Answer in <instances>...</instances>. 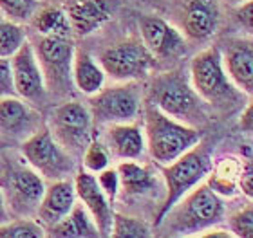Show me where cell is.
Here are the masks:
<instances>
[{"instance_id": "1f68e13d", "label": "cell", "mask_w": 253, "mask_h": 238, "mask_svg": "<svg viewBox=\"0 0 253 238\" xmlns=\"http://www.w3.org/2000/svg\"><path fill=\"white\" fill-rule=\"evenodd\" d=\"M96 182L101 188V191L105 193V197L114 204V201L118 199V193H120V177H118L116 168H105L101 170L100 173H96Z\"/></svg>"}, {"instance_id": "30bf717a", "label": "cell", "mask_w": 253, "mask_h": 238, "mask_svg": "<svg viewBox=\"0 0 253 238\" xmlns=\"http://www.w3.org/2000/svg\"><path fill=\"white\" fill-rule=\"evenodd\" d=\"M47 130L56 139V143L73 157H82L87 144L92 141V117L89 106L80 101H65L51 112Z\"/></svg>"}, {"instance_id": "4fadbf2b", "label": "cell", "mask_w": 253, "mask_h": 238, "mask_svg": "<svg viewBox=\"0 0 253 238\" xmlns=\"http://www.w3.org/2000/svg\"><path fill=\"white\" fill-rule=\"evenodd\" d=\"M139 34L154 60H174L186 53L185 34L159 16H143L139 20Z\"/></svg>"}, {"instance_id": "5bb4252c", "label": "cell", "mask_w": 253, "mask_h": 238, "mask_svg": "<svg viewBox=\"0 0 253 238\" xmlns=\"http://www.w3.org/2000/svg\"><path fill=\"white\" fill-rule=\"evenodd\" d=\"M43 128L42 114L18 96L0 100V136L24 143Z\"/></svg>"}, {"instance_id": "3957f363", "label": "cell", "mask_w": 253, "mask_h": 238, "mask_svg": "<svg viewBox=\"0 0 253 238\" xmlns=\"http://www.w3.org/2000/svg\"><path fill=\"white\" fill-rule=\"evenodd\" d=\"M145 144L150 159L156 166H167L179 159L197 143L203 141V132L199 128L188 127L172 117L165 116L152 103L145 105Z\"/></svg>"}, {"instance_id": "484cf974", "label": "cell", "mask_w": 253, "mask_h": 238, "mask_svg": "<svg viewBox=\"0 0 253 238\" xmlns=\"http://www.w3.org/2000/svg\"><path fill=\"white\" fill-rule=\"evenodd\" d=\"M107 238H154V235L145 218L114 211L111 231Z\"/></svg>"}, {"instance_id": "8fae6325", "label": "cell", "mask_w": 253, "mask_h": 238, "mask_svg": "<svg viewBox=\"0 0 253 238\" xmlns=\"http://www.w3.org/2000/svg\"><path fill=\"white\" fill-rule=\"evenodd\" d=\"M98 64L101 65L105 76L112 78L116 83H122L147 78L154 65V58L141 40L130 38L105 49L100 54Z\"/></svg>"}, {"instance_id": "ffe728a7", "label": "cell", "mask_w": 253, "mask_h": 238, "mask_svg": "<svg viewBox=\"0 0 253 238\" xmlns=\"http://www.w3.org/2000/svg\"><path fill=\"white\" fill-rule=\"evenodd\" d=\"M74 204H76V191L73 179L49 182V186H45L35 220L47 231L51 226L60 222L65 215L71 213Z\"/></svg>"}, {"instance_id": "8992f818", "label": "cell", "mask_w": 253, "mask_h": 238, "mask_svg": "<svg viewBox=\"0 0 253 238\" xmlns=\"http://www.w3.org/2000/svg\"><path fill=\"white\" fill-rule=\"evenodd\" d=\"M45 180L22 159L0 170V191L13 218H35L45 191Z\"/></svg>"}, {"instance_id": "7a4b0ae2", "label": "cell", "mask_w": 253, "mask_h": 238, "mask_svg": "<svg viewBox=\"0 0 253 238\" xmlns=\"http://www.w3.org/2000/svg\"><path fill=\"white\" fill-rule=\"evenodd\" d=\"M190 85L197 92L203 103L211 106L215 112L232 114L243 110L244 105L250 103L246 94L232 83L228 78L221 58V49L208 47L195 54L190 62Z\"/></svg>"}, {"instance_id": "f1b7e54d", "label": "cell", "mask_w": 253, "mask_h": 238, "mask_svg": "<svg viewBox=\"0 0 253 238\" xmlns=\"http://www.w3.org/2000/svg\"><path fill=\"white\" fill-rule=\"evenodd\" d=\"M26 40V33L18 24L9 20L0 24V58H11Z\"/></svg>"}, {"instance_id": "836d02e7", "label": "cell", "mask_w": 253, "mask_h": 238, "mask_svg": "<svg viewBox=\"0 0 253 238\" xmlns=\"http://www.w3.org/2000/svg\"><path fill=\"white\" fill-rule=\"evenodd\" d=\"M239 191L244 197H248V201H252L253 197V164L250 155L243 159V166H241V173H239Z\"/></svg>"}, {"instance_id": "d6986e66", "label": "cell", "mask_w": 253, "mask_h": 238, "mask_svg": "<svg viewBox=\"0 0 253 238\" xmlns=\"http://www.w3.org/2000/svg\"><path fill=\"white\" fill-rule=\"evenodd\" d=\"M221 11L217 0H186L183 7V34L195 42H205L215 34Z\"/></svg>"}, {"instance_id": "603a6c76", "label": "cell", "mask_w": 253, "mask_h": 238, "mask_svg": "<svg viewBox=\"0 0 253 238\" xmlns=\"http://www.w3.org/2000/svg\"><path fill=\"white\" fill-rule=\"evenodd\" d=\"M51 238H101L94 220L82 204H74L69 215L45 231Z\"/></svg>"}, {"instance_id": "d4e9b609", "label": "cell", "mask_w": 253, "mask_h": 238, "mask_svg": "<svg viewBox=\"0 0 253 238\" xmlns=\"http://www.w3.org/2000/svg\"><path fill=\"white\" fill-rule=\"evenodd\" d=\"M33 27L37 29L40 36H69L71 38V26H69L67 15L62 7L47 5L37 11L31 18Z\"/></svg>"}, {"instance_id": "9c48e42d", "label": "cell", "mask_w": 253, "mask_h": 238, "mask_svg": "<svg viewBox=\"0 0 253 238\" xmlns=\"http://www.w3.org/2000/svg\"><path fill=\"white\" fill-rule=\"evenodd\" d=\"M42 69L45 89L56 94H69L73 89L74 43L69 36H40L31 43Z\"/></svg>"}, {"instance_id": "d590c367", "label": "cell", "mask_w": 253, "mask_h": 238, "mask_svg": "<svg viewBox=\"0 0 253 238\" xmlns=\"http://www.w3.org/2000/svg\"><path fill=\"white\" fill-rule=\"evenodd\" d=\"M252 101L250 103H246L244 105V108L241 110V117H239V127H241V130L246 134H252L253 130V117H252Z\"/></svg>"}, {"instance_id": "4dcf8cb0", "label": "cell", "mask_w": 253, "mask_h": 238, "mask_svg": "<svg viewBox=\"0 0 253 238\" xmlns=\"http://www.w3.org/2000/svg\"><path fill=\"white\" fill-rule=\"evenodd\" d=\"M228 231L235 238H253V206L248 201L228 217Z\"/></svg>"}, {"instance_id": "f35d334b", "label": "cell", "mask_w": 253, "mask_h": 238, "mask_svg": "<svg viewBox=\"0 0 253 238\" xmlns=\"http://www.w3.org/2000/svg\"><path fill=\"white\" fill-rule=\"evenodd\" d=\"M228 2H232V4H243V2H246V0H228Z\"/></svg>"}, {"instance_id": "7c38bea8", "label": "cell", "mask_w": 253, "mask_h": 238, "mask_svg": "<svg viewBox=\"0 0 253 238\" xmlns=\"http://www.w3.org/2000/svg\"><path fill=\"white\" fill-rule=\"evenodd\" d=\"M116 171L120 177V193L123 201L159 199L163 204L165 182L154 166L139 161H122L116 166Z\"/></svg>"}, {"instance_id": "44dd1931", "label": "cell", "mask_w": 253, "mask_h": 238, "mask_svg": "<svg viewBox=\"0 0 253 238\" xmlns=\"http://www.w3.org/2000/svg\"><path fill=\"white\" fill-rule=\"evenodd\" d=\"M105 148L122 161H141L147 154L145 134L136 123H116L105 130Z\"/></svg>"}, {"instance_id": "f546056e", "label": "cell", "mask_w": 253, "mask_h": 238, "mask_svg": "<svg viewBox=\"0 0 253 238\" xmlns=\"http://www.w3.org/2000/svg\"><path fill=\"white\" fill-rule=\"evenodd\" d=\"M38 0H0V9L13 24H26L31 22L33 15L37 13Z\"/></svg>"}, {"instance_id": "e575fe53", "label": "cell", "mask_w": 253, "mask_h": 238, "mask_svg": "<svg viewBox=\"0 0 253 238\" xmlns=\"http://www.w3.org/2000/svg\"><path fill=\"white\" fill-rule=\"evenodd\" d=\"M235 20L244 31L248 33V36H252L253 31V0H246L243 4L237 5L235 9Z\"/></svg>"}, {"instance_id": "74e56055", "label": "cell", "mask_w": 253, "mask_h": 238, "mask_svg": "<svg viewBox=\"0 0 253 238\" xmlns=\"http://www.w3.org/2000/svg\"><path fill=\"white\" fill-rule=\"evenodd\" d=\"M11 213L9 209H7V206H5V201L4 197H2V191H0V224H5L7 220H11Z\"/></svg>"}, {"instance_id": "277c9868", "label": "cell", "mask_w": 253, "mask_h": 238, "mask_svg": "<svg viewBox=\"0 0 253 238\" xmlns=\"http://www.w3.org/2000/svg\"><path fill=\"white\" fill-rule=\"evenodd\" d=\"M211 166H213V155H211L210 144L203 141L179 159H175L174 163L158 166L165 182V199L156 215V224L179 199H183L186 193L205 182L208 173L211 171Z\"/></svg>"}, {"instance_id": "d6a6232c", "label": "cell", "mask_w": 253, "mask_h": 238, "mask_svg": "<svg viewBox=\"0 0 253 238\" xmlns=\"http://www.w3.org/2000/svg\"><path fill=\"white\" fill-rule=\"evenodd\" d=\"M16 96L13 85V72H11L9 58H0V100Z\"/></svg>"}, {"instance_id": "e0dca14e", "label": "cell", "mask_w": 253, "mask_h": 238, "mask_svg": "<svg viewBox=\"0 0 253 238\" xmlns=\"http://www.w3.org/2000/svg\"><path fill=\"white\" fill-rule=\"evenodd\" d=\"M118 0H71L63 7L71 31L78 36H89L111 20Z\"/></svg>"}, {"instance_id": "9a60e30c", "label": "cell", "mask_w": 253, "mask_h": 238, "mask_svg": "<svg viewBox=\"0 0 253 238\" xmlns=\"http://www.w3.org/2000/svg\"><path fill=\"white\" fill-rule=\"evenodd\" d=\"M11 72H13V85L18 98L27 103H37L45 98V81H43L42 69L38 65L37 54L31 42H24L22 47L9 58Z\"/></svg>"}, {"instance_id": "4316f807", "label": "cell", "mask_w": 253, "mask_h": 238, "mask_svg": "<svg viewBox=\"0 0 253 238\" xmlns=\"http://www.w3.org/2000/svg\"><path fill=\"white\" fill-rule=\"evenodd\" d=\"M45 235L35 218H11L0 224V238H45Z\"/></svg>"}, {"instance_id": "6da1fadb", "label": "cell", "mask_w": 253, "mask_h": 238, "mask_svg": "<svg viewBox=\"0 0 253 238\" xmlns=\"http://www.w3.org/2000/svg\"><path fill=\"white\" fill-rule=\"evenodd\" d=\"M224 202L203 182L175 202L156 224L158 238H188L224 220Z\"/></svg>"}, {"instance_id": "7402d4cb", "label": "cell", "mask_w": 253, "mask_h": 238, "mask_svg": "<svg viewBox=\"0 0 253 238\" xmlns=\"http://www.w3.org/2000/svg\"><path fill=\"white\" fill-rule=\"evenodd\" d=\"M243 159L228 155V157L217 159L213 161L211 171L206 177L205 184L210 188L215 195L221 199H233L237 197L239 191V173H241Z\"/></svg>"}, {"instance_id": "2e32d148", "label": "cell", "mask_w": 253, "mask_h": 238, "mask_svg": "<svg viewBox=\"0 0 253 238\" xmlns=\"http://www.w3.org/2000/svg\"><path fill=\"white\" fill-rule=\"evenodd\" d=\"M73 184H74V191H76V199H80L82 206L92 217L96 228L100 231V237L107 238L112 226L114 207H112V202L107 199L105 193L98 186L94 173H89L84 168L76 170Z\"/></svg>"}, {"instance_id": "ba28073f", "label": "cell", "mask_w": 253, "mask_h": 238, "mask_svg": "<svg viewBox=\"0 0 253 238\" xmlns=\"http://www.w3.org/2000/svg\"><path fill=\"white\" fill-rule=\"evenodd\" d=\"M22 159L37 171L43 180L54 182V180L71 179V175L76 173L74 157L67 150L62 148L56 139L51 136L47 127L27 137L20 146Z\"/></svg>"}, {"instance_id": "8d00e7d4", "label": "cell", "mask_w": 253, "mask_h": 238, "mask_svg": "<svg viewBox=\"0 0 253 238\" xmlns=\"http://www.w3.org/2000/svg\"><path fill=\"white\" fill-rule=\"evenodd\" d=\"M188 238H235L228 229H221V228H211L208 231H203L199 235H194V237Z\"/></svg>"}, {"instance_id": "83f0119b", "label": "cell", "mask_w": 253, "mask_h": 238, "mask_svg": "<svg viewBox=\"0 0 253 238\" xmlns=\"http://www.w3.org/2000/svg\"><path fill=\"white\" fill-rule=\"evenodd\" d=\"M111 164V154L109 150L105 148V144L101 143L100 139H92L85 152L82 154V166H84L85 171L89 173H100L101 170L109 168Z\"/></svg>"}, {"instance_id": "52a82bcc", "label": "cell", "mask_w": 253, "mask_h": 238, "mask_svg": "<svg viewBox=\"0 0 253 238\" xmlns=\"http://www.w3.org/2000/svg\"><path fill=\"white\" fill-rule=\"evenodd\" d=\"M143 90L139 81H122V83L103 87L100 92L90 96L89 112L92 123L98 127H109L116 123H134L141 112Z\"/></svg>"}, {"instance_id": "5b68a950", "label": "cell", "mask_w": 253, "mask_h": 238, "mask_svg": "<svg viewBox=\"0 0 253 238\" xmlns=\"http://www.w3.org/2000/svg\"><path fill=\"white\" fill-rule=\"evenodd\" d=\"M165 116L188 127L199 128L208 119L206 105L192 85L179 72H167L154 79L150 89V101Z\"/></svg>"}, {"instance_id": "cb8c5ba5", "label": "cell", "mask_w": 253, "mask_h": 238, "mask_svg": "<svg viewBox=\"0 0 253 238\" xmlns=\"http://www.w3.org/2000/svg\"><path fill=\"white\" fill-rule=\"evenodd\" d=\"M73 85L82 94L94 96L105 85V72L101 65L85 51H74Z\"/></svg>"}, {"instance_id": "ab89813d", "label": "cell", "mask_w": 253, "mask_h": 238, "mask_svg": "<svg viewBox=\"0 0 253 238\" xmlns=\"http://www.w3.org/2000/svg\"><path fill=\"white\" fill-rule=\"evenodd\" d=\"M45 238H51V237H47V235H45Z\"/></svg>"}, {"instance_id": "ac0fdd59", "label": "cell", "mask_w": 253, "mask_h": 238, "mask_svg": "<svg viewBox=\"0 0 253 238\" xmlns=\"http://www.w3.org/2000/svg\"><path fill=\"white\" fill-rule=\"evenodd\" d=\"M224 70L232 83L241 92L252 98L253 94V43L252 36L232 38L221 51Z\"/></svg>"}]
</instances>
